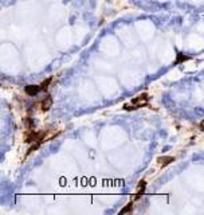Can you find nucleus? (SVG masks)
<instances>
[{"mask_svg":"<svg viewBox=\"0 0 204 215\" xmlns=\"http://www.w3.org/2000/svg\"><path fill=\"white\" fill-rule=\"evenodd\" d=\"M149 102V95L148 94H140L134 97L129 104H125L124 105V109L125 110H136V109H139L141 106H145V105H148Z\"/></svg>","mask_w":204,"mask_h":215,"instance_id":"nucleus-1","label":"nucleus"},{"mask_svg":"<svg viewBox=\"0 0 204 215\" xmlns=\"http://www.w3.org/2000/svg\"><path fill=\"white\" fill-rule=\"evenodd\" d=\"M24 90L28 95H35V94L39 93L42 89H40V86H38V85H27Z\"/></svg>","mask_w":204,"mask_h":215,"instance_id":"nucleus-2","label":"nucleus"},{"mask_svg":"<svg viewBox=\"0 0 204 215\" xmlns=\"http://www.w3.org/2000/svg\"><path fill=\"white\" fill-rule=\"evenodd\" d=\"M51 105H53V98H51V95H47V97H44L43 101H42L40 108L43 112H47L51 108Z\"/></svg>","mask_w":204,"mask_h":215,"instance_id":"nucleus-3","label":"nucleus"},{"mask_svg":"<svg viewBox=\"0 0 204 215\" xmlns=\"http://www.w3.org/2000/svg\"><path fill=\"white\" fill-rule=\"evenodd\" d=\"M172 161H175V157H170V156H163V157H159L157 159V163L160 164V167H167L168 164H170Z\"/></svg>","mask_w":204,"mask_h":215,"instance_id":"nucleus-4","label":"nucleus"},{"mask_svg":"<svg viewBox=\"0 0 204 215\" xmlns=\"http://www.w3.org/2000/svg\"><path fill=\"white\" fill-rule=\"evenodd\" d=\"M144 191H145V181L141 180L139 183V187H137V192H136V196H134V200L140 199L142 195H144Z\"/></svg>","mask_w":204,"mask_h":215,"instance_id":"nucleus-5","label":"nucleus"},{"mask_svg":"<svg viewBox=\"0 0 204 215\" xmlns=\"http://www.w3.org/2000/svg\"><path fill=\"white\" fill-rule=\"evenodd\" d=\"M188 59H189V56L181 54V52H177V59H176V62H175V63L179 65V63H181V62H184V61H188Z\"/></svg>","mask_w":204,"mask_h":215,"instance_id":"nucleus-6","label":"nucleus"},{"mask_svg":"<svg viewBox=\"0 0 204 215\" xmlns=\"http://www.w3.org/2000/svg\"><path fill=\"white\" fill-rule=\"evenodd\" d=\"M132 208H133V202H130V203H128V206L124 207L120 211V214H125V212H130L132 211Z\"/></svg>","mask_w":204,"mask_h":215,"instance_id":"nucleus-7","label":"nucleus"},{"mask_svg":"<svg viewBox=\"0 0 204 215\" xmlns=\"http://www.w3.org/2000/svg\"><path fill=\"white\" fill-rule=\"evenodd\" d=\"M51 81H53V78H47V79L44 81V82L40 85V89H42V90H47V88H49V85L51 83Z\"/></svg>","mask_w":204,"mask_h":215,"instance_id":"nucleus-8","label":"nucleus"},{"mask_svg":"<svg viewBox=\"0 0 204 215\" xmlns=\"http://www.w3.org/2000/svg\"><path fill=\"white\" fill-rule=\"evenodd\" d=\"M26 125H27L28 129H32V126H34V124H32V120H31L30 117L26 118Z\"/></svg>","mask_w":204,"mask_h":215,"instance_id":"nucleus-9","label":"nucleus"},{"mask_svg":"<svg viewBox=\"0 0 204 215\" xmlns=\"http://www.w3.org/2000/svg\"><path fill=\"white\" fill-rule=\"evenodd\" d=\"M200 129H201V131H204V121L200 122Z\"/></svg>","mask_w":204,"mask_h":215,"instance_id":"nucleus-10","label":"nucleus"}]
</instances>
